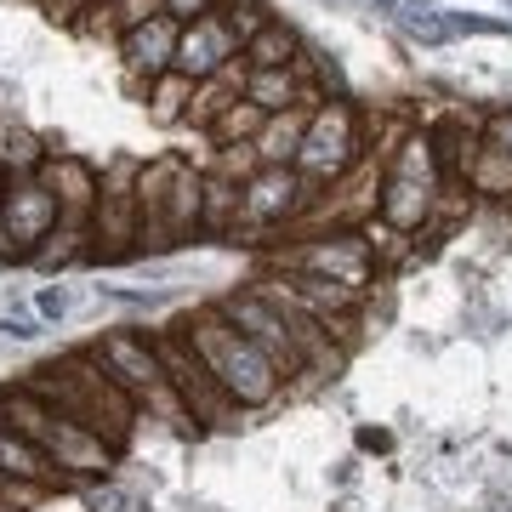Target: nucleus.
Wrapping results in <instances>:
<instances>
[{"mask_svg":"<svg viewBox=\"0 0 512 512\" xmlns=\"http://www.w3.org/2000/svg\"><path fill=\"white\" fill-rule=\"evenodd\" d=\"M467 188L473 194H484V200H501L512 205V154H501V148H478L473 165H467Z\"/></svg>","mask_w":512,"mask_h":512,"instance_id":"21","label":"nucleus"},{"mask_svg":"<svg viewBox=\"0 0 512 512\" xmlns=\"http://www.w3.org/2000/svg\"><path fill=\"white\" fill-rule=\"evenodd\" d=\"M370 6H382V12H399L404 0H370Z\"/></svg>","mask_w":512,"mask_h":512,"instance_id":"37","label":"nucleus"},{"mask_svg":"<svg viewBox=\"0 0 512 512\" xmlns=\"http://www.w3.org/2000/svg\"><path fill=\"white\" fill-rule=\"evenodd\" d=\"M239 57H245V46H239V35L228 29L222 12L183 23V40H177V74H188L194 86L211 80V74H222L228 63H239Z\"/></svg>","mask_w":512,"mask_h":512,"instance_id":"13","label":"nucleus"},{"mask_svg":"<svg viewBox=\"0 0 512 512\" xmlns=\"http://www.w3.org/2000/svg\"><path fill=\"white\" fill-rule=\"evenodd\" d=\"M46 154H52V148H40L35 131H23V126L0 131V171H6V177H35L40 165H46Z\"/></svg>","mask_w":512,"mask_h":512,"instance_id":"24","label":"nucleus"},{"mask_svg":"<svg viewBox=\"0 0 512 512\" xmlns=\"http://www.w3.org/2000/svg\"><path fill=\"white\" fill-rule=\"evenodd\" d=\"M319 200V188L296 171V165H262L245 183V211H239V234H268V228H296L302 211ZM234 234V239H239Z\"/></svg>","mask_w":512,"mask_h":512,"instance_id":"8","label":"nucleus"},{"mask_svg":"<svg viewBox=\"0 0 512 512\" xmlns=\"http://www.w3.org/2000/svg\"><path fill=\"white\" fill-rule=\"evenodd\" d=\"M268 268H296V274L336 279L348 291H370L376 256H370L359 228H342V234H302L291 245H279V251H268Z\"/></svg>","mask_w":512,"mask_h":512,"instance_id":"6","label":"nucleus"},{"mask_svg":"<svg viewBox=\"0 0 512 512\" xmlns=\"http://www.w3.org/2000/svg\"><path fill=\"white\" fill-rule=\"evenodd\" d=\"M200 200H205V171H194V165L183 160V171L165 188V211H160V245L165 251L183 245V239L200 228Z\"/></svg>","mask_w":512,"mask_h":512,"instance_id":"16","label":"nucleus"},{"mask_svg":"<svg viewBox=\"0 0 512 512\" xmlns=\"http://www.w3.org/2000/svg\"><path fill=\"white\" fill-rule=\"evenodd\" d=\"M439 194H444V188H433V183H416V177H393V171H382V200H376V217H382L387 228H399V234H416V228L433 222Z\"/></svg>","mask_w":512,"mask_h":512,"instance_id":"14","label":"nucleus"},{"mask_svg":"<svg viewBox=\"0 0 512 512\" xmlns=\"http://www.w3.org/2000/svg\"><path fill=\"white\" fill-rule=\"evenodd\" d=\"M399 18H404V29H410V40H416V46H444V40L456 35V29H450V18H444L439 6H427V0H421V6H404Z\"/></svg>","mask_w":512,"mask_h":512,"instance_id":"26","label":"nucleus"},{"mask_svg":"<svg viewBox=\"0 0 512 512\" xmlns=\"http://www.w3.org/2000/svg\"><path fill=\"white\" fill-rule=\"evenodd\" d=\"M171 330H177L188 348L200 353L205 370L217 376L222 393H228L239 410H262V404H274V399H279V382H285V376H279L274 359L256 348L245 330H234L228 319H222L217 302H211V308L183 313V319H177Z\"/></svg>","mask_w":512,"mask_h":512,"instance_id":"2","label":"nucleus"},{"mask_svg":"<svg viewBox=\"0 0 512 512\" xmlns=\"http://www.w3.org/2000/svg\"><path fill=\"white\" fill-rule=\"evenodd\" d=\"M507 211H512V205H507Z\"/></svg>","mask_w":512,"mask_h":512,"instance_id":"38","label":"nucleus"},{"mask_svg":"<svg viewBox=\"0 0 512 512\" xmlns=\"http://www.w3.org/2000/svg\"><path fill=\"white\" fill-rule=\"evenodd\" d=\"M245 97L262 114H285L302 103V80H296V69H251L245 74Z\"/></svg>","mask_w":512,"mask_h":512,"instance_id":"20","label":"nucleus"},{"mask_svg":"<svg viewBox=\"0 0 512 512\" xmlns=\"http://www.w3.org/2000/svg\"><path fill=\"white\" fill-rule=\"evenodd\" d=\"M217 308H222V319H228V325L245 330L256 348L274 359L279 376H302V370H308V365H302V348H296V336H291V325L279 319V308L256 291V285H245L239 296H222Z\"/></svg>","mask_w":512,"mask_h":512,"instance_id":"10","label":"nucleus"},{"mask_svg":"<svg viewBox=\"0 0 512 512\" xmlns=\"http://www.w3.org/2000/svg\"><path fill=\"white\" fill-rule=\"evenodd\" d=\"M29 393L35 399H46L52 410H63L69 421H80V427H92L97 439L109 444L114 456L131 444V433H137V404H131V393L120 382H114L109 370H103V359H97L92 348H80V353H63L57 365L35 370L29 376Z\"/></svg>","mask_w":512,"mask_h":512,"instance_id":"1","label":"nucleus"},{"mask_svg":"<svg viewBox=\"0 0 512 512\" xmlns=\"http://www.w3.org/2000/svg\"><path fill=\"white\" fill-rule=\"evenodd\" d=\"M450 18V29L456 35H507L512 23H501V18H467V12H444Z\"/></svg>","mask_w":512,"mask_h":512,"instance_id":"32","label":"nucleus"},{"mask_svg":"<svg viewBox=\"0 0 512 512\" xmlns=\"http://www.w3.org/2000/svg\"><path fill=\"white\" fill-rule=\"evenodd\" d=\"M40 188L57 200V222L63 228H92L97 200H103V171L80 154H46V165L35 171Z\"/></svg>","mask_w":512,"mask_h":512,"instance_id":"11","label":"nucleus"},{"mask_svg":"<svg viewBox=\"0 0 512 512\" xmlns=\"http://www.w3.org/2000/svg\"><path fill=\"white\" fill-rule=\"evenodd\" d=\"M0 421L6 427H18L23 439H35L46 456L63 467V473L86 490V484H103L114 473V450L97 439L92 427H80L69 421L63 410H52L46 399H35L29 387H12V393H0Z\"/></svg>","mask_w":512,"mask_h":512,"instance_id":"3","label":"nucleus"},{"mask_svg":"<svg viewBox=\"0 0 512 512\" xmlns=\"http://www.w3.org/2000/svg\"><path fill=\"white\" fill-rule=\"evenodd\" d=\"M296 57H302V35L285 18H274L262 35L245 40V69H291Z\"/></svg>","mask_w":512,"mask_h":512,"instance_id":"19","label":"nucleus"},{"mask_svg":"<svg viewBox=\"0 0 512 512\" xmlns=\"http://www.w3.org/2000/svg\"><path fill=\"white\" fill-rule=\"evenodd\" d=\"M262 126H268V114L256 109L251 97H234V103L222 109V120L205 131V137H211L217 148H245V143H256V137H262Z\"/></svg>","mask_w":512,"mask_h":512,"instance_id":"23","label":"nucleus"},{"mask_svg":"<svg viewBox=\"0 0 512 512\" xmlns=\"http://www.w3.org/2000/svg\"><path fill=\"white\" fill-rule=\"evenodd\" d=\"M114 6V23H120V35H131V29H143V23H154L165 12V0H109Z\"/></svg>","mask_w":512,"mask_h":512,"instance_id":"28","label":"nucleus"},{"mask_svg":"<svg viewBox=\"0 0 512 512\" xmlns=\"http://www.w3.org/2000/svg\"><path fill=\"white\" fill-rule=\"evenodd\" d=\"M92 353L103 359V370H109L114 382L131 393V404H137V410L171 421V427H183V433H200V421L188 416V404L177 399V387L165 382L160 353H154V342H148V336H137V330H109Z\"/></svg>","mask_w":512,"mask_h":512,"instance_id":"4","label":"nucleus"},{"mask_svg":"<svg viewBox=\"0 0 512 512\" xmlns=\"http://www.w3.org/2000/svg\"><path fill=\"white\" fill-rule=\"evenodd\" d=\"M69 308H74V296L63 291V285H46V291L35 296V313H40V319H63Z\"/></svg>","mask_w":512,"mask_h":512,"instance_id":"34","label":"nucleus"},{"mask_svg":"<svg viewBox=\"0 0 512 512\" xmlns=\"http://www.w3.org/2000/svg\"><path fill=\"white\" fill-rule=\"evenodd\" d=\"M143 97H148V120H154V126H183L188 103H194V80L171 69V74H160Z\"/></svg>","mask_w":512,"mask_h":512,"instance_id":"22","label":"nucleus"},{"mask_svg":"<svg viewBox=\"0 0 512 512\" xmlns=\"http://www.w3.org/2000/svg\"><path fill=\"white\" fill-rule=\"evenodd\" d=\"M308 120L313 109H285V114H268V126H262V137H256V160L262 165H296V154H302V137H308Z\"/></svg>","mask_w":512,"mask_h":512,"instance_id":"18","label":"nucleus"},{"mask_svg":"<svg viewBox=\"0 0 512 512\" xmlns=\"http://www.w3.org/2000/svg\"><path fill=\"white\" fill-rule=\"evenodd\" d=\"M211 12H222V0H165V18H177V23L211 18Z\"/></svg>","mask_w":512,"mask_h":512,"instance_id":"33","label":"nucleus"},{"mask_svg":"<svg viewBox=\"0 0 512 512\" xmlns=\"http://www.w3.org/2000/svg\"><path fill=\"white\" fill-rule=\"evenodd\" d=\"M40 6H46V18H52V23H63V29H80L97 0H40Z\"/></svg>","mask_w":512,"mask_h":512,"instance_id":"30","label":"nucleus"},{"mask_svg":"<svg viewBox=\"0 0 512 512\" xmlns=\"http://www.w3.org/2000/svg\"><path fill=\"white\" fill-rule=\"evenodd\" d=\"M6 194H12V177L0 171V217H6Z\"/></svg>","mask_w":512,"mask_h":512,"instance_id":"36","label":"nucleus"},{"mask_svg":"<svg viewBox=\"0 0 512 512\" xmlns=\"http://www.w3.org/2000/svg\"><path fill=\"white\" fill-rule=\"evenodd\" d=\"M57 228V200L40 188V177H12L6 217H0V262H35L46 234Z\"/></svg>","mask_w":512,"mask_h":512,"instance_id":"9","label":"nucleus"},{"mask_svg":"<svg viewBox=\"0 0 512 512\" xmlns=\"http://www.w3.org/2000/svg\"><path fill=\"white\" fill-rule=\"evenodd\" d=\"M222 18H228V29L239 35V46H245V40L262 35V29L279 18V12L268 6V0H222Z\"/></svg>","mask_w":512,"mask_h":512,"instance_id":"27","label":"nucleus"},{"mask_svg":"<svg viewBox=\"0 0 512 512\" xmlns=\"http://www.w3.org/2000/svg\"><path fill=\"white\" fill-rule=\"evenodd\" d=\"M86 501H92L97 512H148L137 495H126V490H114V484H86Z\"/></svg>","mask_w":512,"mask_h":512,"instance_id":"29","label":"nucleus"},{"mask_svg":"<svg viewBox=\"0 0 512 512\" xmlns=\"http://www.w3.org/2000/svg\"><path fill=\"white\" fill-rule=\"evenodd\" d=\"M0 330H6L12 342H35V336H40V313H6Z\"/></svg>","mask_w":512,"mask_h":512,"instance_id":"35","label":"nucleus"},{"mask_svg":"<svg viewBox=\"0 0 512 512\" xmlns=\"http://www.w3.org/2000/svg\"><path fill=\"white\" fill-rule=\"evenodd\" d=\"M239 211H245V183H234V177H222V171H205L200 234H211V239L239 234Z\"/></svg>","mask_w":512,"mask_h":512,"instance_id":"17","label":"nucleus"},{"mask_svg":"<svg viewBox=\"0 0 512 512\" xmlns=\"http://www.w3.org/2000/svg\"><path fill=\"white\" fill-rule=\"evenodd\" d=\"M74 262H92V228H63L57 222L46 245L35 251V268H74Z\"/></svg>","mask_w":512,"mask_h":512,"instance_id":"25","label":"nucleus"},{"mask_svg":"<svg viewBox=\"0 0 512 512\" xmlns=\"http://www.w3.org/2000/svg\"><path fill=\"white\" fill-rule=\"evenodd\" d=\"M177 40H183V23L177 18H154L143 23V29H131V35H120L114 46H120V69H126L131 92H148L160 74L177 69Z\"/></svg>","mask_w":512,"mask_h":512,"instance_id":"12","label":"nucleus"},{"mask_svg":"<svg viewBox=\"0 0 512 512\" xmlns=\"http://www.w3.org/2000/svg\"><path fill=\"white\" fill-rule=\"evenodd\" d=\"M359 160H370L365 120H359V109H353L348 97H330L325 109H313L302 154H296V171H302L313 188H330V183H342Z\"/></svg>","mask_w":512,"mask_h":512,"instance_id":"5","label":"nucleus"},{"mask_svg":"<svg viewBox=\"0 0 512 512\" xmlns=\"http://www.w3.org/2000/svg\"><path fill=\"white\" fill-rule=\"evenodd\" d=\"M0 473L6 478H29V484H46V490H80L63 467H57L35 439H23L18 427H6L0 421Z\"/></svg>","mask_w":512,"mask_h":512,"instance_id":"15","label":"nucleus"},{"mask_svg":"<svg viewBox=\"0 0 512 512\" xmlns=\"http://www.w3.org/2000/svg\"><path fill=\"white\" fill-rule=\"evenodd\" d=\"M478 131H484V143H490V148H501V154H512V109H490Z\"/></svg>","mask_w":512,"mask_h":512,"instance_id":"31","label":"nucleus"},{"mask_svg":"<svg viewBox=\"0 0 512 512\" xmlns=\"http://www.w3.org/2000/svg\"><path fill=\"white\" fill-rule=\"evenodd\" d=\"M148 342H154V353H160L165 382L177 387V399L188 404V416L200 421V427H234V421H239V404L222 393V382L205 370V359L188 348L177 330H154Z\"/></svg>","mask_w":512,"mask_h":512,"instance_id":"7","label":"nucleus"}]
</instances>
